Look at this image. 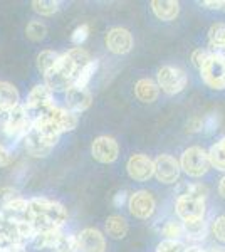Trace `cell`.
<instances>
[{"mask_svg": "<svg viewBox=\"0 0 225 252\" xmlns=\"http://www.w3.org/2000/svg\"><path fill=\"white\" fill-rule=\"evenodd\" d=\"M157 84L166 94H178L187 88V74L180 67L163 66L157 74Z\"/></svg>", "mask_w": 225, "mask_h": 252, "instance_id": "obj_6", "label": "cell"}, {"mask_svg": "<svg viewBox=\"0 0 225 252\" xmlns=\"http://www.w3.org/2000/svg\"><path fill=\"white\" fill-rule=\"evenodd\" d=\"M63 235L61 229H51V230H44V232H37L34 237V246L37 249H54L57 241Z\"/></svg>", "mask_w": 225, "mask_h": 252, "instance_id": "obj_21", "label": "cell"}, {"mask_svg": "<svg viewBox=\"0 0 225 252\" xmlns=\"http://www.w3.org/2000/svg\"><path fill=\"white\" fill-rule=\"evenodd\" d=\"M88 35H89V26H88V24H81V26H77L76 29L72 31L71 40H72V44H74V46H81V44L88 39Z\"/></svg>", "mask_w": 225, "mask_h": 252, "instance_id": "obj_32", "label": "cell"}, {"mask_svg": "<svg viewBox=\"0 0 225 252\" xmlns=\"http://www.w3.org/2000/svg\"><path fill=\"white\" fill-rule=\"evenodd\" d=\"M180 168L185 172L188 177L198 178L205 175L210 168V160H208V153L200 146H190L182 153L180 158Z\"/></svg>", "mask_w": 225, "mask_h": 252, "instance_id": "obj_4", "label": "cell"}, {"mask_svg": "<svg viewBox=\"0 0 225 252\" xmlns=\"http://www.w3.org/2000/svg\"><path fill=\"white\" fill-rule=\"evenodd\" d=\"M151 10L155 17L163 22H171L178 17L180 14V3L175 0H153L151 2Z\"/></svg>", "mask_w": 225, "mask_h": 252, "instance_id": "obj_16", "label": "cell"}, {"mask_svg": "<svg viewBox=\"0 0 225 252\" xmlns=\"http://www.w3.org/2000/svg\"><path fill=\"white\" fill-rule=\"evenodd\" d=\"M212 234L215 235L217 241L225 242V215H220L212 222Z\"/></svg>", "mask_w": 225, "mask_h": 252, "instance_id": "obj_33", "label": "cell"}, {"mask_svg": "<svg viewBox=\"0 0 225 252\" xmlns=\"http://www.w3.org/2000/svg\"><path fill=\"white\" fill-rule=\"evenodd\" d=\"M219 193L225 198V177L220 178V182H219Z\"/></svg>", "mask_w": 225, "mask_h": 252, "instance_id": "obj_42", "label": "cell"}, {"mask_svg": "<svg viewBox=\"0 0 225 252\" xmlns=\"http://www.w3.org/2000/svg\"><path fill=\"white\" fill-rule=\"evenodd\" d=\"M210 252H225V247H214Z\"/></svg>", "mask_w": 225, "mask_h": 252, "instance_id": "obj_44", "label": "cell"}, {"mask_svg": "<svg viewBox=\"0 0 225 252\" xmlns=\"http://www.w3.org/2000/svg\"><path fill=\"white\" fill-rule=\"evenodd\" d=\"M97 61L94 59L91 61V63H88L86 66L81 69L79 72H77V78L74 81V86L76 88H81V89H86V86L89 84V81L93 79V76L96 74V71H97Z\"/></svg>", "mask_w": 225, "mask_h": 252, "instance_id": "obj_22", "label": "cell"}, {"mask_svg": "<svg viewBox=\"0 0 225 252\" xmlns=\"http://www.w3.org/2000/svg\"><path fill=\"white\" fill-rule=\"evenodd\" d=\"M81 69L72 63V59L64 52L59 56L56 66L49 72L44 74V84L51 93H61L67 91L69 88L74 86V81L77 78V72Z\"/></svg>", "mask_w": 225, "mask_h": 252, "instance_id": "obj_1", "label": "cell"}, {"mask_svg": "<svg viewBox=\"0 0 225 252\" xmlns=\"http://www.w3.org/2000/svg\"><path fill=\"white\" fill-rule=\"evenodd\" d=\"M200 74L208 88L217 89V91L225 89V54L210 52L205 64L200 69Z\"/></svg>", "mask_w": 225, "mask_h": 252, "instance_id": "obj_3", "label": "cell"}, {"mask_svg": "<svg viewBox=\"0 0 225 252\" xmlns=\"http://www.w3.org/2000/svg\"><path fill=\"white\" fill-rule=\"evenodd\" d=\"M219 143H220V145H222V148L225 150V136L222 138V140H220V141H219Z\"/></svg>", "mask_w": 225, "mask_h": 252, "instance_id": "obj_45", "label": "cell"}, {"mask_svg": "<svg viewBox=\"0 0 225 252\" xmlns=\"http://www.w3.org/2000/svg\"><path fill=\"white\" fill-rule=\"evenodd\" d=\"M208 54H210V52L205 51V49H195V51L192 52V64H193V66L200 71L203 64H205Z\"/></svg>", "mask_w": 225, "mask_h": 252, "instance_id": "obj_34", "label": "cell"}, {"mask_svg": "<svg viewBox=\"0 0 225 252\" xmlns=\"http://www.w3.org/2000/svg\"><path fill=\"white\" fill-rule=\"evenodd\" d=\"M185 193L188 195H193V197H198V198H205L207 193H208V189L205 185L202 184H193V185H188Z\"/></svg>", "mask_w": 225, "mask_h": 252, "instance_id": "obj_36", "label": "cell"}, {"mask_svg": "<svg viewBox=\"0 0 225 252\" xmlns=\"http://www.w3.org/2000/svg\"><path fill=\"white\" fill-rule=\"evenodd\" d=\"M134 94L143 103H153L160 94V88L153 79L143 78L134 84Z\"/></svg>", "mask_w": 225, "mask_h": 252, "instance_id": "obj_17", "label": "cell"}, {"mask_svg": "<svg viewBox=\"0 0 225 252\" xmlns=\"http://www.w3.org/2000/svg\"><path fill=\"white\" fill-rule=\"evenodd\" d=\"M10 111H12V108L0 106V131L2 133L7 129V125H9V121H10Z\"/></svg>", "mask_w": 225, "mask_h": 252, "instance_id": "obj_39", "label": "cell"}, {"mask_svg": "<svg viewBox=\"0 0 225 252\" xmlns=\"http://www.w3.org/2000/svg\"><path fill=\"white\" fill-rule=\"evenodd\" d=\"M22 141H24V146H26L27 153L31 157H34V158H44V157H47L49 153H51V150L54 148V146L49 145L47 141L44 140V138L40 136L34 128L29 129V133H27L26 138H24Z\"/></svg>", "mask_w": 225, "mask_h": 252, "instance_id": "obj_15", "label": "cell"}, {"mask_svg": "<svg viewBox=\"0 0 225 252\" xmlns=\"http://www.w3.org/2000/svg\"><path fill=\"white\" fill-rule=\"evenodd\" d=\"M161 234L165 235V239H168V241H180V237L185 235L183 222H175V220L165 222V225L161 227Z\"/></svg>", "mask_w": 225, "mask_h": 252, "instance_id": "obj_27", "label": "cell"}, {"mask_svg": "<svg viewBox=\"0 0 225 252\" xmlns=\"http://www.w3.org/2000/svg\"><path fill=\"white\" fill-rule=\"evenodd\" d=\"M185 252H207V251L202 249L200 246H190V247H187Z\"/></svg>", "mask_w": 225, "mask_h": 252, "instance_id": "obj_43", "label": "cell"}, {"mask_svg": "<svg viewBox=\"0 0 225 252\" xmlns=\"http://www.w3.org/2000/svg\"><path fill=\"white\" fill-rule=\"evenodd\" d=\"M26 35L31 40H34V42H39V40H42L47 35V27L42 22H39V20H31L26 27Z\"/></svg>", "mask_w": 225, "mask_h": 252, "instance_id": "obj_28", "label": "cell"}, {"mask_svg": "<svg viewBox=\"0 0 225 252\" xmlns=\"http://www.w3.org/2000/svg\"><path fill=\"white\" fill-rule=\"evenodd\" d=\"M203 5L210 10H217V12H225V0H205Z\"/></svg>", "mask_w": 225, "mask_h": 252, "instance_id": "obj_40", "label": "cell"}, {"mask_svg": "<svg viewBox=\"0 0 225 252\" xmlns=\"http://www.w3.org/2000/svg\"><path fill=\"white\" fill-rule=\"evenodd\" d=\"M128 200H129L128 192H126V190H121V192H118L116 195H114V198H113V205H114V207H123V205H125Z\"/></svg>", "mask_w": 225, "mask_h": 252, "instance_id": "obj_41", "label": "cell"}, {"mask_svg": "<svg viewBox=\"0 0 225 252\" xmlns=\"http://www.w3.org/2000/svg\"><path fill=\"white\" fill-rule=\"evenodd\" d=\"M20 104V94L14 84L2 81L0 83V106L3 108H15Z\"/></svg>", "mask_w": 225, "mask_h": 252, "instance_id": "obj_20", "label": "cell"}, {"mask_svg": "<svg viewBox=\"0 0 225 252\" xmlns=\"http://www.w3.org/2000/svg\"><path fill=\"white\" fill-rule=\"evenodd\" d=\"M91 155L99 163H113L120 157L118 141L111 136H97L91 145Z\"/></svg>", "mask_w": 225, "mask_h": 252, "instance_id": "obj_9", "label": "cell"}, {"mask_svg": "<svg viewBox=\"0 0 225 252\" xmlns=\"http://www.w3.org/2000/svg\"><path fill=\"white\" fill-rule=\"evenodd\" d=\"M208 160H210V166L220 170V172H225V150L222 148V145L217 141L215 145L210 146L208 150Z\"/></svg>", "mask_w": 225, "mask_h": 252, "instance_id": "obj_25", "label": "cell"}, {"mask_svg": "<svg viewBox=\"0 0 225 252\" xmlns=\"http://www.w3.org/2000/svg\"><path fill=\"white\" fill-rule=\"evenodd\" d=\"M29 215H31V220L34 217H46L59 229H63L67 220V210L64 209V205L56 200H49L46 197L29 198Z\"/></svg>", "mask_w": 225, "mask_h": 252, "instance_id": "obj_2", "label": "cell"}, {"mask_svg": "<svg viewBox=\"0 0 225 252\" xmlns=\"http://www.w3.org/2000/svg\"><path fill=\"white\" fill-rule=\"evenodd\" d=\"M219 125H220V116L217 113H208V115L203 118V131L207 135H212L219 129Z\"/></svg>", "mask_w": 225, "mask_h": 252, "instance_id": "obj_31", "label": "cell"}, {"mask_svg": "<svg viewBox=\"0 0 225 252\" xmlns=\"http://www.w3.org/2000/svg\"><path fill=\"white\" fill-rule=\"evenodd\" d=\"M104 227H106V234L111 239H125L129 230L128 222L121 215H111V217H108Z\"/></svg>", "mask_w": 225, "mask_h": 252, "instance_id": "obj_18", "label": "cell"}, {"mask_svg": "<svg viewBox=\"0 0 225 252\" xmlns=\"http://www.w3.org/2000/svg\"><path fill=\"white\" fill-rule=\"evenodd\" d=\"M93 103V94L88 89H81V88H69L66 91V109H69L71 113H83L86 111Z\"/></svg>", "mask_w": 225, "mask_h": 252, "instance_id": "obj_14", "label": "cell"}, {"mask_svg": "<svg viewBox=\"0 0 225 252\" xmlns=\"http://www.w3.org/2000/svg\"><path fill=\"white\" fill-rule=\"evenodd\" d=\"M177 215L183 222H195L205 219V198H198L193 195L182 193L175 202Z\"/></svg>", "mask_w": 225, "mask_h": 252, "instance_id": "obj_5", "label": "cell"}, {"mask_svg": "<svg viewBox=\"0 0 225 252\" xmlns=\"http://www.w3.org/2000/svg\"><path fill=\"white\" fill-rule=\"evenodd\" d=\"M187 131L188 133L203 131V118H198V116L190 118V120H188V123H187Z\"/></svg>", "mask_w": 225, "mask_h": 252, "instance_id": "obj_37", "label": "cell"}, {"mask_svg": "<svg viewBox=\"0 0 225 252\" xmlns=\"http://www.w3.org/2000/svg\"><path fill=\"white\" fill-rule=\"evenodd\" d=\"M79 252H106V237L97 229L86 227L76 235Z\"/></svg>", "mask_w": 225, "mask_h": 252, "instance_id": "obj_13", "label": "cell"}, {"mask_svg": "<svg viewBox=\"0 0 225 252\" xmlns=\"http://www.w3.org/2000/svg\"><path fill=\"white\" fill-rule=\"evenodd\" d=\"M155 165V177L160 184L171 185L180 178V161L171 155H160L157 160L153 161Z\"/></svg>", "mask_w": 225, "mask_h": 252, "instance_id": "obj_8", "label": "cell"}, {"mask_svg": "<svg viewBox=\"0 0 225 252\" xmlns=\"http://www.w3.org/2000/svg\"><path fill=\"white\" fill-rule=\"evenodd\" d=\"M59 56L61 54H57L56 51H51V49H46V51H42L37 56V69H39L40 72H42V74H46V72H49L52 67L56 66Z\"/></svg>", "mask_w": 225, "mask_h": 252, "instance_id": "obj_23", "label": "cell"}, {"mask_svg": "<svg viewBox=\"0 0 225 252\" xmlns=\"http://www.w3.org/2000/svg\"><path fill=\"white\" fill-rule=\"evenodd\" d=\"M17 197H19L17 190H14L12 187H2V189H0V204H2V205H5V204H9V202L15 200Z\"/></svg>", "mask_w": 225, "mask_h": 252, "instance_id": "obj_35", "label": "cell"}, {"mask_svg": "<svg viewBox=\"0 0 225 252\" xmlns=\"http://www.w3.org/2000/svg\"><path fill=\"white\" fill-rule=\"evenodd\" d=\"M183 230H185V237L192 242H202L208 234V225L203 220L195 222H183Z\"/></svg>", "mask_w": 225, "mask_h": 252, "instance_id": "obj_19", "label": "cell"}, {"mask_svg": "<svg viewBox=\"0 0 225 252\" xmlns=\"http://www.w3.org/2000/svg\"><path fill=\"white\" fill-rule=\"evenodd\" d=\"M42 115H46L49 120L54 123V126L57 128V131L59 133L72 131V129L77 126V115L71 113L66 108L56 106V104H51V106H49Z\"/></svg>", "mask_w": 225, "mask_h": 252, "instance_id": "obj_12", "label": "cell"}, {"mask_svg": "<svg viewBox=\"0 0 225 252\" xmlns=\"http://www.w3.org/2000/svg\"><path fill=\"white\" fill-rule=\"evenodd\" d=\"M208 42L215 49H225V24L217 22L208 31Z\"/></svg>", "mask_w": 225, "mask_h": 252, "instance_id": "obj_24", "label": "cell"}, {"mask_svg": "<svg viewBox=\"0 0 225 252\" xmlns=\"http://www.w3.org/2000/svg\"><path fill=\"white\" fill-rule=\"evenodd\" d=\"M126 170L128 175L134 182H148L155 175V165L150 157L143 155V153H136L131 155L126 163Z\"/></svg>", "mask_w": 225, "mask_h": 252, "instance_id": "obj_11", "label": "cell"}, {"mask_svg": "<svg viewBox=\"0 0 225 252\" xmlns=\"http://www.w3.org/2000/svg\"><path fill=\"white\" fill-rule=\"evenodd\" d=\"M104 42L109 52H113L116 56H123L128 54L133 49V35L125 27H113L106 34Z\"/></svg>", "mask_w": 225, "mask_h": 252, "instance_id": "obj_10", "label": "cell"}, {"mask_svg": "<svg viewBox=\"0 0 225 252\" xmlns=\"http://www.w3.org/2000/svg\"><path fill=\"white\" fill-rule=\"evenodd\" d=\"M56 252H79V247H77V239L76 235H67V234H63L61 239L57 241L56 247H54Z\"/></svg>", "mask_w": 225, "mask_h": 252, "instance_id": "obj_29", "label": "cell"}, {"mask_svg": "<svg viewBox=\"0 0 225 252\" xmlns=\"http://www.w3.org/2000/svg\"><path fill=\"white\" fill-rule=\"evenodd\" d=\"M32 9H34V12H37L39 15L51 17V15H54L59 10V2H54V0H34L32 2Z\"/></svg>", "mask_w": 225, "mask_h": 252, "instance_id": "obj_26", "label": "cell"}, {"mask_svg": "<svg viewBox=\"0 0 225 252\" xmlns=\"http://www.w3.org/2000/svg\"><path fill=\"white\" fill-rule=\"evenodd\" d=\"M12 161H14V157H12V153L3 145H0V168L12 165Z\"/></svg>", "mask_w": 225, "mask_h": 252, "instance_id": "obj_38", "label": "cell"}, {"mask_svg": "<svg viewBox=\"0 0 225 252\" xmlns=\"http://www.w3.org/2000/svg\"><path fill=\"white\" fill-rule=\"evenodd\" d=\"M66 54L72 59V63H74L79 69H83L86 64L91 63V61H93L91 56H89V52L84 51L83 47H72V49H69Z\"/></svg>", "mask_w": 225, "mask_h": 252, "instance_id": "obj_30", "label": "cell"}, {"mask_svg": "<svg viewBox=\"0 0 225 252\" xmlns=\"http://www.w3.org/2000/svg\"><path fill=\"white\" fill-rule=\"evenodd\" d=\"M128 209L136 219L148 220V219L153 217L155 210H157V202H155V197L150 192L138 190V192L129 195Z\"/></svg>", "mask_w": 225, "mask_h": 252, "instance_id": "obj_7", "label": "cell"}]
</instances>
